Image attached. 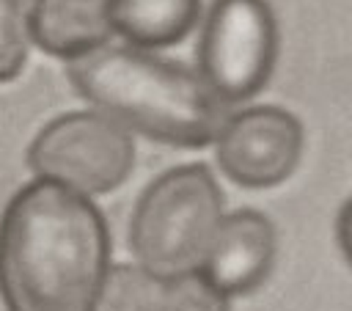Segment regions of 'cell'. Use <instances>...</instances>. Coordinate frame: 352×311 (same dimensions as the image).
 Wrapping results in <instances>:
<instances>
[{
	"label": "cell",
	"mask_w": 352,
	"mask_h": 311,
	"mask_svg": "<svg viewBox=\"0 0 352 311\" xmlns=\"http://www.w3.org/2000/svg\"><path fill=\"white\" fill-rule=\"evenodd\" d=\"M110 234L88 195L47 179L19 187L0 217L6 311H96Z\"/></svg>",
	"instance_id": "cell-1"
},
{
	"label": "cell",
	"mask_w": 352,
	"mask_h": 311,
	"mask_svg": "<svg viewBox=\"0 0 352 311\" xmlns=\"http://www.w3.org/2000/svg\"><path fill=\"white\" fill-rule=\"evenodd\" d=\"M72 88L124 129L170 146L214 143L228 113L201 74L138 47H99L66 63Z\"/></svg>",
	"instance_id": "cell-2"
},
{
	"label": "cell",
	"mask_w": 352,
	"mask_h": 311,
	"mask_svg": "<svg viewBox=\"0 0 352 311\" xmlns=\"http://www.w3.org/2000/svg\"><path fill=\"white\" fill-rule=\"evenodd\" d=\"M223 220V195L201 162L179 165L154 179L129 223L135 264L168 281L201 270L206 248Z\"/></svg>",
	"instance_id": "cell-3"
},
{
	"label": "cell",
	"mask_w": 352,
	"mask_h": 311,
	"mask_svg": "<svg viewBox=\"0 0 352 311\" xmlns=\"http://www.w3.org/2000/svg\"><path fill=\"white\" fill-rule=\"evenodd\" d=\"M36 179L55 182L80 195L116 190L135 165L132 132L99 110H74L52 118L28 146Z\"/></svg>",
	"instance_id": "cell-4"
},
{
	"label": "cell",
	"mask_w": 352,
	"mask_h": 311,
	"mask_svg": "<svg viewBox=\"0 0 352 311\" xmlns=\"http://www.w3.org/2000/svg\"><path fill=\"white\" fill-rule=\"evenodd\" d=\"M275 19L264 0H214L198 47V74L223 102L253 96L275 63Z\"/></svg>",
	"instance_id": "cell-5"
},
{
	"label": "cell",
	"mask_w": 352,
	"mask_h": 311,
	"mask_svg": "<svg viewBox=\"0 0 352 311\" xmlns=\"http://www.w3.org/2000/svg\"><path fill=\"white\" fill-rule=\"evenodd\" d=\"M300 151L302 127L280 107L234 113L214 138L220 171L242 187H272L289 179Z\"/></svg>",
	"instance_id": "cell-6"
},
{
	"label": "cell",
	"mask_w": 352,
	"mask_h": 311,
	"mask_svg": "<svg viewBox=\"0 0 352 311\" xmlns=\"http://www.w3.org/2000/svg\"><path fill=\"white\" fill-rule=\"evenodd\" d=\"M275 259V228L272 223L253 209H239L223 215L206 256L201 261V272L223 292V294H245L256 289Z\"/></svg>",
	"instance_id": "cell-7"
},
{
	"label": "cell",
	"mask_w": 352,
	"mask_h": 311,
	"mask_svg": "<svg viewBox=\"0 0 352 311\" xmlns=\"http://www.w3.org/2000/svg\"><path fill=\"white\" fill-rule=\"evenodd\" d=\"M28 41L66 63L104 47L113 36L107 0H30Z\"/></svg>",
	"instance_id": "cell-8"
},
{
	"label": "cell",
	"mask_w": 352,
	"mask_h": 311,
	"mask_svg": "<svg viewBox=\"0 0 352 311\" xmlns=\"http://www.w3.org/2000/svg\"><path fill=\"white\" fill-rule=\"evenodd\" d=\"M113 33L138 50L182 41L201 11V0H107Z\"/></svg>",
	"instance_id": "cell-9"
},
{
	"label": "cell",
	"mask_w": 352,
	"mask_h": 311,
	"mask_svg": "<svg viewBox=\"0 0 352 311\" xmlns=\"http://www.w3.org/2000/svg\"><path fill=\"white\" fill-rule=\"evenodd\" d=\"M165 281L140 264H110L96 311H160Z\"/></svg>",
	"instance_id": "cell-10"
},
{
	"label": "cell",
	"mask_w": 352,
	"mask_h": 311,
	"mask_svg": "<svg viewBox=\"0 0 352 311\" xmlns=\"http://www.w3.org/2000/svg\"><path fill=\"white\" fill-rule=\"evenodd\" d=\"M160 311H228V294H223L201 270H192L165 281Z\"/></svg>",
	"instance_id": "cell-11"
},
{
	"label": "cell",
	"mask_w": 352,
	"mask_h": 311,
	"mask_svg": "<svg viewBox=\"0 0 352 311\" xmlns=\"http://www.w3.org/2000/svg\"><path fill=\"white\" fill-rule=\"evenodd\" d=\"M28 6L30 0H0V83L14 80L28 61Z\"/></svg>",
	"instance_id": "cell-12"
},
{
	"label": "cell",
	"mask_w": 352,
	"mask_h": 311,
	"mask_svg": "<svg viewBox=\"0 0 352 311\" xmlns=\"http://www.w3.org/2000/svg\"><path fill=\"white\" fill-rule=\"evenodd\" d=\"M338 239H341V248H344L346 259L352 261V201L341 209V217H338Z\"/></svg>",
	"instance_id": "cell-13"
}]
</instances>
